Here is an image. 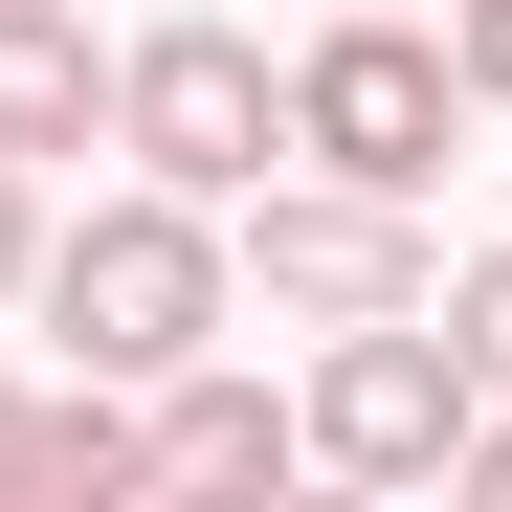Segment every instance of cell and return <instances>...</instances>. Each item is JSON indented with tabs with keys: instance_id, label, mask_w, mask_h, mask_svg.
Listing matches in <instances>:
<instances>
[{
	"instance_id": "30bf717a",
	"label": "cell",
	"mask_w": 512,
	"mask_h": 512,
	"mask_svg": "<svg viewBox=\"0 0 512 512\" xmlns=\"http://www.w3.org/2000/svg\"><path fill=\"white\" fill-rule=\"evenodd\" d=\"M23 268H45V156H0V312H23Z\"/></svg>"
},
{
	"instance_id": "8992f818",
	"label": "cell",
	"mask_w": 512,
	"mask_h": 512,
	"mask_svg": "<svg viewBox=\"0 0 512 512\" xmlns=\"http://www.w3.org/2000/svg\"><path fill=\"white\" fill-rule=\"evenodd\" d=\"M134 468H156V490H268V468H312V423H290L268 379L179 357V379H134Z\"/></svg>"
},
{
	"instance_id": "9c48e42d",
	"label": "cell",
	"mask_w": 512,
	"mask_h": 512,
	"mask_svg": "<svg viewBox=\"0 0 512 512\" xmlns=\"http://www.w3.org/2000/svg\"><path fill=\"white\" fill-rule=\"evenodd\" d=\"M446 67H468V112H512V0H446Z\"/></svg>"
},
{
	"instance_id": "6da1fadb",
	"label": "cell",
	"mask_w": 512,
	"mask_h": 512,
	"mask_svg": "<svg viewBox=\"0 0 512 512\" xmlns=\"http://www.w3.org/2000/svg\"><path fill=\"white\" fill-rule=\"evenodd\" d=\"M23 312L67 334V379H179V357H223L245 245H223V201H179V179H112L90 223H45Z\"/></svg>"
},
{
	"instance_id": "277c9868",
	"label": "cell",
	"mask_w": 512,
	"mask_h": 512,
	"mask_svg": "<svg viewBox=\"0 0 512 512\" xmlns=\"http://www.w3.org/2000/svg\"><path fill=\"white\" fill-rule=\"evenodd\" d=\"M112 156L179 179V201H245V179L290 156V67L245 45V23H134V45H112Z\"/></svg>"
},
{
	"instance_id": "8fae6325",
	"label": "cell",
	"mask_w": 512,
	"mask_h": 512,
	"mask_svg": "<svg viewBox=\"0 0 512 512\" xmlns=\"http://www.w3.org/2000/svg\"><path fill=\"white\" fill-rule=\"evenodd\" d=\"M23 446H45V401H23V379H0V512H23Z\"/></svg>"
},
{
	"instance_id": "3957f363",
	"label": "cell",
	"mask_w": 512,
	"mask_h": 512,
	"mask_svg": "<svg viewBox=\"0 0 512 512\" xmlns=\"http://www.w3.org/2000/svg\"><path fill=\"white\" fill-rule=\"evenodd\" d=\"M468 401H490V379H468L446 312H334V357H312L290 423H312L334 490H446V468H468Z\"/></svg>"
},
{
	"instance_id": "ba28073f",
	"label": "cell",
	"mask_w": 512,
	"mask_h": 512,
	"mask_svg": "<svg viewBox=\"0 0 512 512\" xmlns=\"http://www.w3.org/2000/svg\"><path fill=\"white\" fill-rule=\"evenodd\" d=\"M423 312L468 334V379H512V245H490V268H446V290H423Z\"/></svg>"
},
{
	"instance_id": "52a82bcc",
	"label": "cell",
	"mask_w": 512,
	"mask_h": 512,
	"mask_svg": "<svg viewBox=\"0 0 512 512\" xmlns=\"http://www.w3.org/2000/svg\"><path fill=\"white\" fill-rule=\"evenodd\" d=\"M112 134V45L90 0H0V156H90Z\"/></svg>"
},
{
	"instance_id": "5b68a950",
	"label": "cell",
	"mask_w": 512,
	"mask_h": 512,
	"mask_svg": "<svg viewBox=\"0 0 512 512\" xmlns=\"http://www.w3.org/2000/svg\"><path fill=\"white\" fill-rule=\"evenodd\" d=\"M245 290L334 334V312H423L446 245H423V201H379V179H245Z\"/></svg>"
},
{
	"instance_id": "7a4b0ae2",
	"label": "cell",
	"mask_w": 512,
	"mask_h": 512,
	"mask_svg": "<svg viewBox=\"0 0 512 512\" xmlns=\"http://www.w3.org/2000/svg\"><path fill=\"white\" fill-rule=\"evenodd\" d=\"M446 134H468V67H446L423 0H334V23L290 45V156H312V179L423 201V179H446Z\"/></svg>"
}]
</instances>
